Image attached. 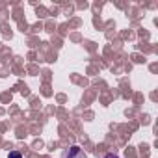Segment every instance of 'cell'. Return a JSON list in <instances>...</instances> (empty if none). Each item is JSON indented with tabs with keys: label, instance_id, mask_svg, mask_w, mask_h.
Here are the masks:
<instances>
[{
	"label": "cell",
	"instance_id": "1",
	"mask_svg": "<svg viewBox=\"0 0 158 158\" xmlns=\"http://www.w3.org/2000/svg\"><path fill=\"white\" fill-rule=\"evenodd\" d=\"M61 158H88V154L84 152V149H80L78 145H73V147H69L61 154Z\"/></svg>",
	"mask_w": 158,
	"mask_h": 158
},
{
	"label": "cell",
	"instance_id": "2",
	"mask_svg": "<svg viewBox=\"0 0 158 158\" xmlns=\"http://www.w3.org/2000/svg\"><path fill=\"white\" fill-rule=\"evenodd\" d=\"M8 158H23V154H21L19 151H13V152H10V154H8Z\"/></svg>",
	"mask_w": 158,
	"mask_h": 158
},
{
	"label": "cell",
	"instance_id": "3",
	"mask_svg": "<svg viewBox=\"0 0 158 158\" xmlns=\"http://www.w3.org/2000/svg\"><path fill=\"white\" fill-rule=\"evenodd\" d=\"M104 158H119V156H115V154H106Z\"/></svg>",
	"mask_w": 158,
	"mask_h": 158
}]
</instances>
